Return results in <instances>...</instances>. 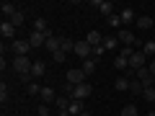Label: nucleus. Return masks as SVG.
<instances>
[{
    "label": "nucleus",
    "instance_id": "6e6552de",
    "mask_svg": "<svg viewBox=\"0 0 155 116\" xmlns=\"http://www.w3.org/2000/svg\"><path fill=\"white\" fill-rule=\"evenodd\" d=\"M0 36H3V39H13V41H16V26H13L11 21H3V23H0Z\"/></svg>",
    "mask_w": 155,
    "mask_h": 116
},
{
    "label": "nucleus",
    "instance_id": "dca6fc26",
    "mask_svg": "<svg viewBox=\"0 0 155 116\" xmlns=\"http://www.w3.org/2000/svg\"><path fill=\"white\" fill-rule=\"evenodd\" d=\"M44 72H47V65H44V62H34V67H31V77H34V80L44 77Z\"/></svg>",
    "mask_w": 155,
    "mask_h": 116
},
{
    "label": "nucleus",
    "instance_id": "b1692460",
    "mask_svg": "<svg viewBox=\"0 0 155 116\" xmlns=\"http://www.w3.org/2000/svg\"><path fill=\"white\" fill-rule=\"evenodd\" d=\"M8 21H11L13 26L18 28V26H21V23H23V21H26V13H23V11H16V16H13V18H8Z\"/></svg>",
    "mask_w": 155,
    "mask_h": 116
},
{
    "label": "nucleus",
    "instance_id": "f704fd0d",
    "mask_svg": "<svg viewBox=\"0 0 155 116\" xmlns=\"http://www.w3.org/2000/svg\"><path fill=\"white\" fill-rule=\"evenodd\" d=\"M119 54H122V57H124V60H129V57H132V54H134V49H129V47H124V49H122V52H119Z\"/></svg>",
    "mask_w": 155,
    "mask_h": 116
},
{
    "label": "nucleus",
    "instance_id": "423d86ee",
    "mask_svg": "<svg viewBox=\"0 0 155 116\" xmlns=\"http://www.w3.org/2000/svg\"><path fill=\"white\" fill-rule=\"evenodd\" d=\"M116 39H119V41H122L124 47H132V44H137L134 34H132V31H127V28H119V31H116Z\"/></svg>",
    "mask_w": 155,
    "mask_h": 116
},
{
    "label": "nucleus",
    "instance_id": "e433bc0d",
    "mask_svg": "<svg viewBox=\"0 0 155 116\" xmlns=\"http://www.w3.org/2000/svg\"><path fill=\"white\" fill-rule=\"evenodd\" d=\"M147 67H150V72H153V77H155V60H153V62H150V65H147Z\"/></svg>",
    "mask_w": 155,
    "mask_h": 116
},
{
    "label": "nucleus",
    "instance_id": "9d476101",
    "mask_svg": "<svg viewBox=\"0 0 155 116\" xmlns=\"http://www.w3.org/2000/svg\"><path fill=\"white\" fill-rule=\"evenodd\" d=\"M28 44H31V49H34V47H44L47 44V34L31 31V34H28Z\"/></svg>",
    "mask_w": 155,
    "mask_h": 116
},
{
    "label": "nucleus",
    "instance_id": "39448f33",
    "mask_svg": "<svg viewBox=\"0 0 155 116\" xmlns=\"http://www.w3.org/2000/svg\"><path fill=\"white\" fill-rule=\"evenodd\" d=\"M145 60H147V57H145L142 49L134 52V54L129 57V70H142V67H147V65H145Z\"/></svg>",
    "mask_w": 155,
    "mask_h": 116
},
{
    "label": "nucleus",
    "instance_id": "0eeeda50",
    "mask_svg": "<svg viewBox=\"0 0 155 116\" xmlns=\"http://www.w3.org/2000/svg\"><path fill=\"white\" fill-rule=\"evenodd\" d=\"M85 83V72L83 70H67V85H80Z\"/></svg>",
    "mask_w": 155,
    "mask_h": 116
},
{
    "label": "nucleus",
    "instance_id": "a878e982",
    "mask_svg": "<svg viewBox=\"0 0 155 116\" xmlns=\"http://www.w3.org/2000/svg\"><path fill=\"white\" fill-rule=\"evenodd\" d=\"M145 101H147V103H155V88H153V85H145Z\"/></svg>",
    "mask_w": 155,
    "mask_h": 116
},
{
    "label": "nucleus",
    "instance_id": "58836bf2",
    "mask_svg": "<svg viewBox=\"0 0 155 116\" xmlns=\"http://www.w3.org/2000/svg\"><path fill=\"white\" fill-rule=\"evenodd\" d=\"M150 116H155V111H150Z\"/></svg>",
    "mask_w": 155,
    "mask_h": 116
},
{
    "label": "nucleus",
    "instance_id": "c756f323",
    "mask_svg": "<svg viewBox=\"0 0 155 116\" xmlns=\"http://www.w3.org/2000/svg\"><path fill=\"white\" fill-rule=\"evenodd\" d=\"M142 52H145V57L155 54V41H153V39H150V41H145V44H142Z\"/></svg>",
    "mask_w": 155,
    "mask_h": 116
},
{
    "label": "nucleus",
    "instance_id": "72a5a7b5",
    "mask_svg": "<svg viewBox=\"0 0 155 116\" xmlns=\"http://www.w3.org/2000/svg\"><path fill=\"white\" fill-rule=\"evenodd\" d=\"M0 101H3V103H5V101H8V88H5V83L0 85Z\"/></svg>",
    "mask_w": 155,
    "mask_h": 116
},
{
    "label": "nucleus",
    "instance_id": "1a4fd4ad",
    "mask_svg": "<svg viewBox=\"0 0 155 116\" xmlns=\"http://www.w3.org/2000/svg\"><path fill=\"white\" fill-rule=\"evenodd\" d=\"M39 98L44 101V106H49V103H54V101H57V93H54V88L44 85V88H41V93H39Z\"/></svg>",
    "mask_w": 155,
    "mask_h": 116
},
{
    "label": "nucleus",
    "instance_id": "9b49d317",
    "mask_svg": "<svg viewBox=\"0 0 155 116\" xmlns=\"http://www.w3.org/2000/svg\"><path fill=\"white\" fill-rule=\"evenodd\" d=\"M96 67H98V60H96V57H88V60H83V67H80V70H83L85 77H88V75L96 72Z\"/></svg>",
    "mask_w": 155,
    "mask_h": 116
},
{
    "label": "nucleus",
    "instance_id": "473e14b6",
    "mask_svg": "<svg viewBox=\"0 0 155 116\" xmlns=\"http://www.w3.org/2000/svg\"><path fill=\"white\" fill-rule=\"evenodd\" d=\"M52 60H54V62H57V65H62V62H65V60H67V54H65V52H62V49H60V52H54V54H52Z\"/></svg>",
    "mask_w": 155,
    "mask_h": 116
},
{
    "label": "nucleus",
    "instance_id": "a211bd4d",
    "mask_svg": "<svg viewBox=\"0 0 155 116\" xmlns=\"http://www.w3.org/2000/svg\"><path fill=\"white\" fill-rule=\"evenodd\" d=\"M129 93H132V95H142V93H145V85L140 83L137 77H134V80H129Z\"/></svg>",
    "mask_w": 155,
    "mask_h": 116
},
{
    "label": "nucleus",
    "instance_id": "c85d7f7f",
    "mask_svg": "<svg viewBox=\"0 0 155 116\" xmlns=\"http://www.w3.org/2000/svg\"><path fill=\"white\" fill-rule=\"evenodd\" d=\"M134 21V11L132 8H124L122 11V23H132Z\"/></svg>",
    "mask_w": 155,
    "mask_h": 116
},
{
    "label": "nucleus",
    "instance_id": "4468645a",
    "mask_svg": "<svg viewBox=\"0 0 155 116\" xmlns=\"http://www.w3.org/2000/svg\"><path fill=\"white\" fill-rule=\"evenodd\" d=\"M60 47H62V36H49L47 44H44V49H49L52 54H54V52H60Z\"/></svg>",
    "mask_w": 155,
    "mask_h": 116
},
{
    "label": "nucleus",
    "instance_id": "412c9836",
    "mask_svg": "<svg viewBox=\"0 0 155 116\" xmlns=\"http://www.w3.org/2000/svg\"><path fill=\"white\" fill-rule=\"evenodd\" d=\"M114 67H116V70H124V72H127V70H129V60H124L122 54L114 57Z\"/></svg>",
    "mask_w": 155,
    "mask_h": 116
},
{
    "label": "nucleus",
    "instance_id": "f3484780",
    "mask_svg": "<svg viewBox=\"0 0 155 116\" xmlns=\"http://www.w3.org/2000/svg\"><path fill=\"white\" fill-rule=\"evenodd\" d=\"M83 101H70V108H67V114H70V116H80V114H83Z\"/></svg>",
    "mask_w": 155,
    "mask_h": 116
},
{
    "label": "nucleus",
    "instance_id": "4c0bfd02",
    "mask_svg": "<svg viewBox=\"0 0 155 116\" xmlns=\"http://www.w3.org/2000/svg\"><path fill=\"white\" fill-rule=\"evenodd\" d=\"M80 116H91V114H88V111H83V114H80Z\"/></svg>",
    "mask_w": 155,
    "mask_h": 116
},
{
    "label": "nucleus",
    "instance_id": "2eb2a0df",
    "mask_svg": "<svg viewBox=\"0 0 155 116\" xmlns=\"http://www.w3.org/2000/svg\"><path fill=\"white\" fill-rule=\"evenodd\" d=\"M34 31H39V34H47V39L52 36V31L47 28V18H34Z\"/></svg>",
    "mask_w": 155,
    "mask_h": 116
},
{
    "label": "nucleus",
    "instance_id": "ea45409f",
    "mask_svg": "<svg viewBox=\"0 0 155 116\" xmlns=\"http://www.w3.org/2000/svg\"><path fill=\"white\" fill-rule=\"evenodd\" d=\"M153 88H155V80H153Z\"/></svg>",
    "mask_w": 155,
    "mask_h": 116
},
{
    "label": "nucleus",
    "instance_id": "aec40b11",
    "mask_svg": "<svg viewBox=\"0 0 155 116\" xmlns=\"http://www.w3.org/2000/svg\"><path fill=\"white\" fill-rule=\"evenodd\" d=\"M114 88H116V90H129V77H127V75H122V77H116V83H114Z\"/></svg>",
    "mask_w": 155,
    "mask_h": 116
},
{
    "label": "nucleus",
    "instance_id": "7c9ffc66",
    "mask_svg": "<svg viewBox=\"0 0 155 116\" xmlns=\"http://www.w3.org/2000/svg\"><path fill=\"white\" fill-rule=\"evenodd\" d=\"M109 26H114V28H122V16L111 13V16H109Z\"/></svg>",
    "mask_w": 155,
    "mask_h": 116
},
{
    "label": "nucleus",
    "instance_id": "20e7f679",
    "mask_svg": "<svg viewBox=\"0 0 155 116\" xmlns=\"http://www.w3.org/2000/svg\"><path fill=\"white\" fill-rule=\"evenodd\" d=\"M11 49H13L16 57H26L28 49H31V44H28V39H26V41H23V39H16V41L11 44Z\"/></svg>",
    "mask_w": 155,
    "mask_h": 116
},
{
    "label": "nucleus",
    "instance_id": "bb28decb",
    "mask_svg": "<svg viewBox=\"0 0 155 116\" xmlns=\"http://www.w3.org/2000/svg\"><path fill=\"white\" fill-rule=\"evenodd\" d=\"M137 26L140 28H153V18H150V16H140L137 18Z\"/></svg>",
    "mask_w": 155,
    "mask_h": 116
},
{
    "label": "nucleus",
    "instance_id": "f8f14e48",
    "mask_svg": "<svg viewBox=\"0 0 155 116\" xmlns=\"http://www.w3.org/2000/svg\"><path fill=\"white\" fill-rule=\"evenodd\" d=\"M91 5H93V8H98V11L104 13L106 18H109L111 13H114V5H111V3H104V0H93V3H91Z\"/></svg>",
    "mask_w": 155,
    "mask_h": 116
},
{
    "label": "nucleus",
    "instance_id": "2f4dec72",
    "mask_svg": "<svg viewBox=\"0 0 155 116\" xmlns=\"http://www.w3.org/2000/svg\"><path fill=\"white\" fill-rule=\"evenodd\" d=\"M122 116H140V114H137V106H124V108H122Z\"/></svg>",
    "mask_w": 155,
    "mask_h": 116
},
{
    "label": "nucleus",
    "instance_id": "393cba45",
    "mask_svg": "<svg viewBox=\"0 0 155 116\" xmlns=\"http://www.w3.org/2000/svg\"><path fill=\"white\" fill-rule=\"evenodd\" d=\"M54 103H57V108H60V111H67V108H70V98H65V95H57Z\"/></svg>",
    "mask_w": 155,
    "mask_h": 116
},
{
    "label": "nucleus",
    "instance_id": "ddd939ff",
    "mask_svg": "<svg viewBox=\"0 0 155 116\" xmlns=\"http://www.w3.org/2000/svg\"><path fill=\"white\" fill-rule=\"evenodd\" d=\"M85 41H88V44L93 47V49H96V47H104V36H101L98 31H88V36H85Z\"/></svg>",
    "mask_w": 155,
    "mask_h": 116
},
{
    "label": "nucleus",
    "instance_id": "cd10ccee",
    "mask_svg": "<svg viewBox=\"0 0 155 116\" xmlns=\"http://www.w3.org/2000/svg\"><path fill=\"white\" fill-rule=\"evenodd\" d=\"M26 93H28V95H39V93H41V88H39L36 80H31V83L26 85Z\"/></svg>",
    "mask_w": 155,
    "mask_h": 116
},
{
    "label": "nucleus",
    "instance_id": "f03ea898",
    "mask_svg": "<svg viewBox=\"0 0 155 116\" xmlns=\"http://www.w3.org/2000/svg\"><path fill=\"white\" fill-rule=\"evenodd\" d=\"M31 67H34V62L28 60V57H16V60H13V70H16L18 75H28Z\"/></svg>",
    "mask_w": 155,
    "mask_h": 116
},
{
    "label": "nucleus",
    "instance_id": "f257e3e1",
    "mask_svg": "<svg viewBox=\"0 0 155 116\" xmlns=\"http://www.w3.org/2000/svg\"><path fill=\"white\" fill-rule=\"evenodd\" d=\"M93 93L91 83H80V85H67V98L70 101H85L88 95Z\"/></svg>",
    "mask_w": 155,
    "mask_h": 116
},
{
    "label": "nucleus",
    "instance_id": "4be33fe9",
    "mask_svg": "<svg viewBox=\"0 0 155 116\" xmlns=\"http://www.w3.org/2000/svg\"><path fill=\"white\" fill-rule=\"evenodd\" d=\"M60 49L65 52V54H67V52H75V41L67 39V36H62V47H60Z\"/></svg>",
    "mask_w": 155,
    "mask_h": 116
},
{
    "label": "nucleus",
    "instance_id": "6ab92c4d",
    "mask_svg": "<svg viewBox=\"0 0 155 116\" xmlns=\"http://www.w3.org/2000/svg\"><path fill=\"white\" fill-rule=\"evenodd\" d=\"M0 11H3V16H5V21H8V18H13V16H16V11H18V8L13 5V3H3V5H0Z\"/></svg>",
    "mask_w": 155,
    "mask_h": 116
},
{
    "label": "nucleus",
    "instance_id": "7ed1b4c3",
    "mask_svg": "<svg viewBox=\"0 0 155 116\" xmlns=\"http://www.w3.org/2000/svg\"><path fill=\"white\" fill-rule=\"evenodd\" d=\"M75 54L80 57V60H88V57H93V47L88 44V41H75Z\"/></svg>",
    "mask_w": 155,
    "mask_h": 116
},
{
    "label": "nucleus",
    "instance_id": "5701e85b",
    "mask_svg": "<svg viewBox=\"0 0 155 116\" xmlns=\"http://www.w3.org/2000/svg\"><path fill=\"white\" fill-rule=\"evenodd\" d=\"M116 47H119L116 36H104V49H116Z\"/></svg>",
    "mask_w": 155,
    "mask_h": 116
},
{
    "label": "nucleus",
    "instance_id": "c9c22d12",
    "mask_svg": "<svg viewBox=\"0 0 155 116\" xmlns=\"http://www.w3.org/2000/svg\"><path fill=\"white\" fill-rule=\"evenodd\" d=\"M39 116H49V108H47V106H41V108H39Z\"/></svg>",
    "mask_w": 155,
    "mask_h": 116
}]
</instances>
